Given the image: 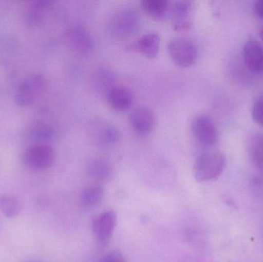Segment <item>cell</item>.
I'll return each mask as SVG.
<instances>
[{
    "instance_id": "6da1fadb",
    "label": "cell",
    "mask_w": 263,
    "mask_h": 262,
    "mask_svg": "<svg viewBox=\"0 0 263 262\" xmlns=\"http://www.w3.org/2000/svg\"><path fill=\"white\" fill-rule=\"evenodd\" d=\"M141 26V18L136 9L124 7L114 12L107 22L108 33L116 39L129 38Z\"/></svg>"
},
{
    "instance_id": "7a4b0ae2",
    "label": "cell",
    "mask_w": 263,
    "mask_h": 262,
    "mask_svg": "<svg viewBox=\"0 0 263 262\" xmlns=\"http://www.w3.org/2000/svg\"><path fill=\"white\" fill-rule=\"evenodd\" d=\"M225 166L226 157L222 152H204L195 162L193 175L199 183L214 181L220 176Z\"/></svg>"
},
{
    "instance_id": "3957f363",
    "label": "cell",
    "mask_w": 263,
    "mask_h": 262,
    "mask_svg": "<svg viewBox=\"0 0 263 262\" xmlns=\"http://www.w3.org/2000/svg\"><path fill=\"white\" fill-rule=\"evenodd\" d=\"M55 152L50 145L34 143L25 150L23 162L26 168L32 171H44L52 167Z\"/></svg>"
},
{
    "instance_id": "277c9868",
    "label": "cell",
    "mask_w": 263,
    "mask_h": 262,
    "mask_svg": "<svg viewBox=\"0 0 263 262\" xmlns=\"http://www.w3.org/2000/svg\"><path fill=\"white\" fill-rule=\"evenodd\" d=\"M170 58L180 68H189L196 63L198 58V49L191 39L186 38H173L168 44Z\"/></svg>"
},
{
    "instance_id": "5b68a950",
    "label": "cell",
    "mask_w": 263,
    "mask_h": 262,
    "mask_svg": "<svg viewBox=\"0 0 263 262\" xmlns=\"http://www.w3.org/2000/svg\"><path fill=\"white\" fill-rule=\"evenodd\" d=\"M46 80L43 75L34 74L25 78L17 88L15 100L20 106L33 104L46 90Z\"/></svg>"
},
{
    "instance_id": "8992f818",
    "label": "cell",
    "mask_w": 263,
    "mask_h": 262,
    "mask_svg": "<svg viewBox=\"0 0 263 262\" xmlns=\"http://www.w3.org/2000/svg\"><path fill=\"white\" fill-rule=\"evenodd\" d=\"M66 40L69 48L80 55H90L95 46L93 37L83 25L69 27L66 32Z\"/></svg>"
},
{
    "instance_id": "52a82bcc",
    "label": "cell",
    "mask_w": 263,
    "mask_h": 262,
    "mask_svg": "<svg viewBox=\"0 0 263 262\" xmlns=\"http://www.w3.org/2000/svg\"><path fill=\"white\" fill-rule=\"evenodd\" d=\"M191 129L195 140L201 146L210 148L217 143L219 137L217 128L208 115H200L195 118Z\"/></svg>"
},
{
    "instance_id": "ba28073f",
    "label": "cell",
    "mask_w": 263,
    "mask_h": 262,
    "mask_svg": "<svg viewBox=\"0 0 263 262\" xmlns=\"http://www.w3.org/2000/svg\"><path fill=\"white\" fill-rule=\"evenodd\" d=\"M117 224V215L112 210L106 211L94 218L92 223V233L100 246L108 244Z\"/></svg>"
},
{
    "instance_id": "9c48e42d",
    "label": "cell",
    "mask_w": 263,
    "mask_h": 262,
    "mask_svg": "<svg viewBox=\"0 0 263 262\" xmlns=\"http://www.w3.org/2000/svg\"><path fill=\"white\" fill-rule=\"evenodd\" d=\"M129 122L131 129L136 135L146 136L156 126V115L148 106H138L132 111Z\"/></svg>"
},
{
    "instance_id": "30bf717a",
    "label": "cell",
    "mask_w": 263,
    "mask_h": 262,
    "mask_svg": "<svg viewBox=\"0 0 263 262\" xmlns=\"http://www.w3.org/2000/svg\"><path fill=\"white\" fill-rule=\"evenodd\" d=\"M193 3L189 0L175 1L170 7L172 26L176 31H186L193 26Z\"/></svg>"
},
{
    "instance_id": "8fae6325",
    "label": "cell",
    "mask_w": 263,
    "mask_h": 262,
    "mask_svg": "<svg viewBox=\"0 0 263 262\" xmlns=\"http://www.w3.org/2000/svg\"><path fill=\"white\" fill-rule=\"evenodd\" d=\"M242 58L246 66L255 73H263V46L254 38L246 42L242 48Z\"/></svg>"
},
{
    "instance_id": "7c38bea8",
    "label": "cell",
    "mask_w": 263,
    "mask_h": 262,
    "mask_svg": "<svg viewBox=\"0 0 263 262\" xmlns=\"http://www.w3.org/2000/svg\"><path fill=\"white\" fill-rule=\"evenodd\" d=\"M109 106L118 112L129 110L134 103V95L130 89L124 86L112 88L106 95Z\"/></svg>"
},
{
    "instance_id": "4fadbf2b",
    "label": "cell",
    "mask_w": 263,
    "mask_h": 262,
    "mask_svg": "<svg viewBox=\"0 0 263 262\" xmlns=\"http://www.w3.org/2000/svg\"><path fill=\"white\" fill-rule=\"evenodd\" d=\"M161 37L156 32L145 34L138 38L133 45L134 50L143 56L153 59L157 56L160 49Z\"/></svg>"
},
{
    "instance_id": "5bb4252c",
    "label": "cell",
    "mask_w": 263,
    "mask_h": 262,
    "mask_svg": "<svg viewBox=\"0 0 263 262\" xmlns=\"http://www.w3.org/2000/svg\"><path fill=\"white\" fill-rule=\"evenodd\" d=\"M52 2L39 0L32 2L25 12L24 21L29 27L39 26L47 16L52 8Z\"/></svg>"
},
{
    "instance_id": "9a60e30c",
    "label": "cell",
    "mask_w": 263,
    "mask_h": 262,
    "mask_svg": "<svg viewBox=\"0 0 263 262\" xmlns=\"http://www.w3.org/2000/svg\"><path fill=\"white\" fill-rule=\"evenodd\" d=\"M87 173L96 181L109 182L114 177V167L107 160L96 158L88 165Z\"/></svg>"
},
{
    "instance_id": "2e32d148",
    "label": "cell",
    "mask_w": 263,
    "mask_h": 262,
    "mask_svg": "<svg viewBox=\"0 0 263 262\" xmlns=\"http://www.w3.org/2000/svg\"><path fill=\"white\" fill-rule=\"evenodd\" d=\"M92 84L99 94L106 96L108 92L116 86L114 74L107 67L101 66L96 69L94 72Z\"/></svg>"
},
{
    "instance_id": "e0dca14e",
    "label": "cell",
    "mask_w": 263,
    "mask_h": 262,
    "mask_svg": "<svg viewBox=\"0 0 263 262\" xmlns=\"http://www.w3.org/2000/svg\"><path fill=\"white\" fill-rule=\"evenodd\" d=\"M171 4L167 0H142L141 8L150 18L162 20L170 14Z\"/></svg>"
},
{
    "instance_id": "ac0fdd59",
    "label": "cell",
    "mask_w": 263,
    "mask_h": 262,
    "mask_svg": "<svg viewBox=\"0 0 263 262\" xmlns=\"http://www.w3.org/2000/svg\"><path fill=\"white\" fill-rule=\"evenodd\" d=\"M94 132L95 139L102 146H111L120 140L118 129L109 123H99L94 128Z\"/></svg>"
},
{
    "instance_id": "d6986e66",
    "label": "cell",
    "mask_w": 263,
    "mask_h": 262,
    "mask_svg": "<svg viewBox=\"0 0 263 262\" xmlns=\"http://www.w3.org/2000/svg\"><path fill=\"white\" fill-rule=\"evenodd\" d=\"M104 195V188L100 185H93L83 191L80 195V203L85 209H93L101 203Z\"/></svg>"
},
{
    "instance_id": "ffe728a7",
    "label": "cell",
    "mask_w": 263,
    "mask_h": 262,
    "mask_svg": "<svg viewBox=\"0 0 263 262\" xmlns=\"http://www.w3.org/2000/svg\"><path fill=\"white\" fill-rule=\"evenodd\" d=\"M23 210L21 201L9 194H0V212L8 218L18 216Z\"/></svg>"
},
{
    "instance_id": "44dd1931",
    "label": "cell",
    "mask_w": 263,
    "mask_h": 262,
    "mask_svg": "<svg viewBox=\"0 0 263 262\" xmlns=\"http://www.w3.org/2000/svg\"><path fill=\"white\" fill-rule=\"evenodd\" d=\"M249 152L253 164L263 173V133L252 138L249 146Z\"/></svg>"
},
{
    "instance_id": "7402d4cb",
    "label": "cell",
    "mask_w": 263,
    "mask_h": 262,
    "mask_svg": "<svg viewBox=\"0 0 263 262\" xmlns=\"http://www.w3.org/2000/svg\"><path fill=\"white\" fill-rule=\"evenodd\" d=\"M54 129L50 125L46 123H37L31 129L30 137L33 138L37 143H45V142L49 141L53 138Z\"/></svg>"
},
{
    "instance_id": "603a6c76",
    "label": "cell",
    "mask_w": 263,
    "mask_h": 262,
    "mask_svg": "<svg viewBox=\"0 0 263 262\" xmlns=\"http://www.w3.org/2000/svg\"><path fill=\"white\" fill-rule=\"evenodd\" d=\"M251 114L255 123L263 127V95L256 98L253 103Z\"/></svg>"
},
{
    "instance_id": "cb8c5ba5",
    "label": "cell",
    "mask_w": 263,
    "mask_h": 262,
    "mask_svg": "<svg viewBox=\"0 0 263 262\" xmlns=\"http://www.w3.org/2000/svg\"><path fill=\"white\" fill-rule=\"evenodd\" d=\"M99 262H126V260L121 252L114 251L105 255Z\"/></svg>"
},
{
    "instance_id": "d4e9b609",
    "label": "cell",
    "mask_w": 263,
    "mask_h": 262,
    "mask_svg": "<svg viewBox=\"0 0 263 262\" xmlns=\"http://www.w3.org/2000/svg\"><path fill=\"white\" fill-rule=\"evenodd\" d=\"M253 11L258 17L263 19V0H259L255 3Z\"/></svg>"
},
{
    "instance_id": "484cf974",
    "label": "cell",
    "mask_w": 263,
    "mask_h": 262,
    "mask_svg": "<svg viewBox=\"0 0 263 262\" xmlns=\"http://www.w3.org/2000/svg\"><path fill=\"white\" fill-rule=\"evenodd\" d=\"M259 35H260L261 39H262L263 41V26L262 27V29H261L260 33H259Z\"/></svg>"
},
{
    "instance_id": "4316f807",
    "label": "cell",
    "mask_w": 263,
    "mask_h": 262,
    "mask_svg": "<svg viewBox=\"0 0 263 262\" xmlns=\"http://www.w3.org/2000/svg\"><path fill=\"white\" fill-rule=\"evenodd\" d=\"M23 262H42V261H23Z\"/></svg>"
}]
</instances>
